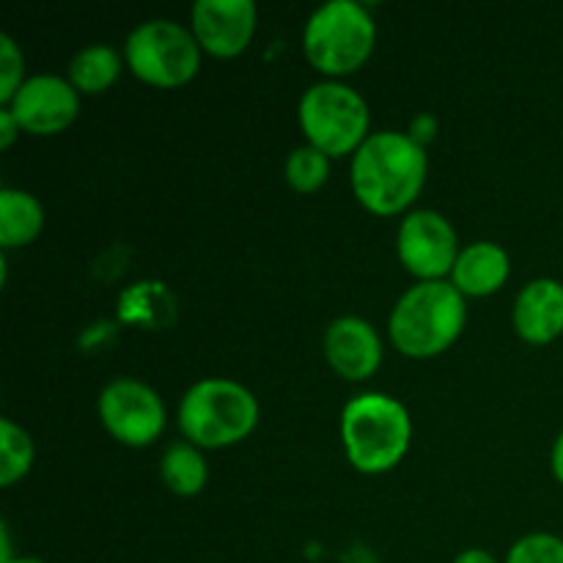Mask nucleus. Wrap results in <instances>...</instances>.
<instances>
[{
	"label": "nucleus",
	"instance_id": "obj_1",
	"mask_svg": "<svg viewBox=\"0 0 563 563\" xmlns=\"http://www.w3.org/2000/svg\"><path fill=\"white\" fill-rule=\"evenodd\" d=\"M429 176L427 146L410 132L379 130L352 154L350 185L357 203L379 218L412 212Z\"/></svg>",
	"mask_w": 563,
	"mask_h": 563
},
{
	"label": "nucleus",
	"instance_id": "obj_2",
	"mask_svg": "<svg viewBox=\"0 0 563 563\" xmlns=\"http://www.w3.org/2000/svg\"><path fill=\"white\" fill-rule=\"evenodd\" d=\"M465 322L467 300L451 280H421L396 300L388 317V335L405 357L429 361L456 344Z\"/></svg>",
	"mask_w": 563,
	"mask_h": 563
},
{
	"label": "nucleus",
	"instance_id": "obj_3",
	"mask_svg": "<svg viewBox=\"0 0 563 563\" xmlns=\"http://www.w3.org/2000/svg\"><path fill=\"white\" fill-rule=\"evenodd\" d=\"M412 443V418L399 399L377 390L352 396L341 410V445L363 476L390 473Z\"/></svg>",
	"mask_w": 563,
	"mask_h": 563
},
{
	"label": "nucleus",
	"instance_id": "obj_4",
	"mask_svg": "<svg viewBox=\"0 0 563 563\" xmlns=\"http://www.w3.org/2000/svg\"><path fill=\"white\" fill-rule=\"evenodd\" d=\"M262 407L251 388L229 377H207L192 383L179 401L181 440L201 451L240 445L258 427Z\"/></svg>",
	"mask_w": 563,
	"mask_h": 563
},
{
	"label": "nucleus",
	"instance_id": "obj_5",
	"mask_svg": "<svg viewBox=\"0 0 563 563\" xmlns=\"http://www.w3.org/2000/svg\"><path fill=\"white\" fill-rule=\"evenodd\" d=\"M374 44L377 22L357 0H330L302 27V53L324 80H341L366 66Z\"/></svg>",
	"mask_w": 563,
	"mask_h": 563
},
{
	"label": "nucleus",
	"instance_id": "obj_6",
	"mask_svg": "<svg viewBox=\"0 0 563 563\" xmlns=\"http://www.w3.org/2000/svg\"><path fill=\"white\" fill-rule=\"evenodd\" d=\"M297 121L306 143L330 159L352 157L372 135V110L352 86L341 80H319L300 97Z\"/></svg>",
	"mask_w": 563,
	"mask_h": 563
},
{
	"label": "nucleus",
	"instance_id": "obj_7",
	"mask_svg": "<svg viewBox=\"0 0 563 563\" xmlns=\"http://www.w3.org/2000/svg\"><path fill=\"white\" fill-rule=\"evenodd\" d=\"M201 44L174 20H146L124 42V64L152 88H181L201 71Z\"/></svg>",
	"mask_w": 563,
	"mask_h": 563
},
{
	"label": "nucleus",
	"instance_id": "obj_8",
	"mask_svg": "<svg viewBox=\"0 0 563 563\" xmlns=\"http://www.w3.org/2000/svg\"><path fill=\"white\" fill-rule=\"evenodd\" d=\"M97 412L104 432L126 449H148L159 440L168 421L163 396L132 377L110 379L99 394Z\"/></svg>",
	"mask_w": 563,
	"mask_h": 563
},
{
	"label": "nucleus",
	"instance_id": "obj_9",
	"mask_svg": "<svg viewBox=\"0 0 563 563\" xmlns=\"http://www.w3.org/2000/svg\"><path fill=\"white\" fill-rule=\"evenodd\" d=\"M462 245L456 229L438 209H412L396 231V256L407 273L421 280H449Z\"/></svg>",
	"mask_w": 563,
	"mask_h": 563
},
{
	"label": "nucleus",
	"instance_id": "obj_10",
	"mask_svg": "<svg viewBox=\"0 0 563 563\" xmlns=\"http://www.w3.org/2000/svg\"><path fill=\"white\" fill-rule=\"evenodd\" d=\"M0 108L11 110L22 132L49 137L75 124L80 113V93L60 75H33L22 82L14 99Z\"/></svg>",
	"mask_w": 563,
	"mask_h": 563
},
{
	"label": "nucleus",
	"instance_id": "obj_11",
	"mask_svg": "<svg viewBox=\"0 0 563 563\" xmlns=\"http://www.w3.org/2000/svg\"><path fill=\"white\" fill-rule=\"evenodd\" d=\"M258 9L253 0H196L190 9V31L203 53L212 58H236L256 33Z\"/></svg>",
	"mask_w": 563,
	"mask_h": 563
},
{
	"label": "nucleus",
	"instance_id": "obj_12",
	"mask_svg": "<svg viewBox=\"0 0 563 563\" xmlns=\"http://www.w3.org/2000/svg\"><path fill=\"white\" fill-rule=\"evenodd\" d=\"M328 366L346 383H366L383 366V339L363 317H339L322 335Z\"/></svg>",
	"mask_w": 563,
	"mask_h": 563
},
{
	"label": "nucleus",
	"instance_id": "obj_13",
	"mask_svg": "<svg viewBox=\"0 0 563 563\" xmlns=\"http://www.w3.org/2000/svg\"><path fill=\"white\" fill-rule=\"evenodd\" d=\"M511 324L526 344L548 346L563 335V284L533 278L522 286L511 306Z\"/></svg>",
	"mask_w": 563,
	"mask_h": 563
},
{
	"label": "nucleus",
	"instance_id": "obj_14",
	"mask_svg": "<svg viewBox=\"0 0 563 563\" xmlns=\"http://www.w3.org/2000/svg\"><path fill=\"white\" fill-rule=\"evenodd\" d=\"M511 275V258L504 245L489 240L462 247L449 280L462 297H489L506 286Z\"/></svg>",
	"mask_w": 563,
	"mask_h": 563
},
{
	"label": "nucleus",
	"instance_id": "obj_15",
	"mask_svg": "<svg viewBox=\"0 0 563 563\" xmlns=\"http://www.w3.org/2000/svg\"><path fill=\"white\" fill-rule=\"evenodd\" d=\"M44 231V207L33 192L20 187H3L0 190V247L16 251Z\"/></svg>",
	"mask_w": 563,
	"mask_h": 563
},
{
	"label": "nucleus",
	"instance_id": "obj_16",
	"mask_svg": "<svg viewBox=\"0 0 563 563\" xmlns=\"http://www.w3.org/2000/svg\"><path fill=\"white\" fill-rule=\"evenodd\" d=\"M124 66V53L110 44H88L71 55L66 66V80L77 88L80 97H99L115 86Z\"/></svg>",
	"mask_w": 563,
	"mask_h": 563
},
{
	"label": "nucleus",
	"instance_id": "obj_17",
	"mask_svg": "<svg viewBox=\"0 0 563 563\" xmlns=\"http://www.w3.org/2000/svg\"><path fill=\"white\" fill-rule=\"evenodd\" d=\"M159 478L176 498H196L209 482V465L203 451L187 440H176L159 456Z\"/></svg>",
	"mask_w": 563,
	"mask_h": 563
},
{
	"label": "nucleus",
	"instance_id": "obj_18",
	"mask_svg": "<svg viewBox=\"0 0 563 563\" xmlns=\"http://www.w3.org/2000/svg\"><path fill=\"white\" fill-rule=\"evenodd\" d=\"M36 445L27 429L11 418H0V487H14L31 473Z\"/></svg>",
	"mask_w": 563,
	"mask_h": 563
},
{
	"label": "nucleus",
	"instance_id": "obj_19",
	"mask_svg": "<svg viewBox=\"0 0 563 563\" xmlns=\"http://www.w3.org/2000/svg\"><path fill=\"white\" fill-rule=\"evenodd\" d=\"M284 176L291 190L311 196V192L322 190L324 181L330 179V157L311 143H302V146L291 148V154L286 157Z\"/></svg>",
	"mask_w": 563,
	"mask_h": 563
},
{
	"label": "nucleus",
	"instance_id": "obj_20",
	"mask_svg": "<svg viewBox=\"0 0 563 563\" xmlns=\"http://www.w3.org/2000/svg\"><path fill=\"white\" fill-rule=\"evenodd\" d=\"M504 563H563V539L555 533H526L506 553Z\"/></svg>",
	"mask_w": 563,
	"mask_h": 563
},
{
	"label": "nucleus",
	"instance_id": "obj_21",
	"mask_svg": "<svg viewBox=\"0 0 563 563\" xmlns=\"http://www.w3.org/2000/svg\"><path fill=\"white\" fill-rule=\"evenodd\" d=\"M25 80V55L20 44L9 33H3L0 36V104H9Z\"/></svg>",
	"mask_w": 563,
	"mask_h": 563
},
{
	"label": "nucleus",
	"instance_id": "obj_22",
	"mask_svg": "<svg viewBox=\"0 0 563 563\" xmlns=\"http://www.w3.org/2000/svg\"><path fill=\"white\" fill-rule=\"evenodd\" d=\"M20 135H22V130H20V124H16L14 115H11V110L0 108V148H9Z\"/></svg>",
	"mask_w": 563,
	"mask_h": 563
},
{
	"label": "nucleus",
	"instance_id": "obj_23",
	"mask_svg": "<svg viewBox=\"0 0 563 563\" xmlns=\"http://www.w3.org/2000/svg\"><path fill=\"white\" fill-rule=\"evenodd\" d=\"M451 563H504V561L495 559V555L489 553V550L467 548V550H462V553H456L454 561H451Z\"/></svg>",
	"mask_w": 563,
	"mask_h": 563
},
{
	"label": "nucleus",
	"instance_id": "obj_24",
	"mask_svg": "<svg viewBox=\"0 0 563 563\" xmlns=\"http://www.w3.org/2000/svg\"><path fill=\"white\" fill-rule=\"evenodd\" d=\"M550 467H553L555 482L563 487V429L559 432V438H555L553 451H550Z\"/></svg>",
	"mask_w": 563,
	"mask_h": 563
},
{
	"label": "nucleus",
	"instance_id": "obj_25",
	"mask_svg": "<svg viewBox=\"0 0 563 563\" xmlns=\"http://www.w3.org/2000/svg\"><path fill=\"white\" fill-rule=\"evenodd\" d=\"M5 563H47V561L36 559V555H14V559L5 561Z\"/></svg>",
	"mask_w": 563,
	"mask_h": 563
}]
</instances>
